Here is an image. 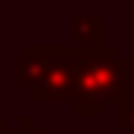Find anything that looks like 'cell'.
Listing matches in <instances>:
<instances>
[{
	"mask_svg": "<svg viewBox=\"0 0 134 134\" xmlns=\"http://www.w3.org/2000/svg\"><path fill=\"white\" fill-rule=\"evenodd\" d=\"M134 66L115 47H81L78 66H75V94L72 109L81 119L103 115L106 103H115L122 94H128L134 84Z\"/></svg>",
	"mask_w": 134,
	"mask_h": 134,
	"instance_id": "1",
	"label": "cell"
},
{
	"mask_svg": "<svg viewBox=\"0 0 134 134\" xmlns=\"http://www.w3.org/2000/svg\"><path fill=\"white\" fill-rule=\"evenodd\" d=\"M78 56H81V47H59V56L53 59V66L47 69V75L34 84L31 100L34 103H72L75 94V66H78Z\"/></svg>",
	"mask_w": 134,
	"mask_h": 134,
	"instance_id": "2",
	"label": "cell"
},
{
	"mask_svg": "<svg viewBox=\"0 0 134 134\" xmlns=\"http://www.w3.org/2000/svg\"><path fill=\"white\" fill-rule=\"evenodd\" d=\"M59 56V44H22L16 53V84L31 91Z\"/></svg>",
	"mask_w": 134,
	"mask_h": 134,
	"instance_id": "3",
	"label": "cell"
},
{
	"mask_svg": "<svg viewBox=\"0 0 134 134\" xmlns=\"http://www.w3.org/2000/svg\"><path fill=\"white\" fill-rule=\"evenodd\" d=\"M75 47H100L103 44V16H78L72 22Z\"/></svg>",
	"mask_w": 134,
	"mask_h": 134,
	"instance_id": "4",
	"label": "cell"
},
{
	"mask_svg": "<svg viewBox=\"0 0 134 134\" xmlns=\"http://www.w3.org/2000/svg\"><path fill=\"white\" fill-rule=\"evenodd\" d=\"M115 128L125 134H134V87L115 100Z\"/></svg>",
	"mask_w": 134,
	"mask_h": 134,
	"instance_id": "5",
	"label": "cell"
},
{
	"mask_svg": "<svg viewBox=\"0 0 134 134\" xmlns=\"http://www.w3.org/2000/svg\"><path fill=\"white\" fill-rule=\"evenodd\" d=\"M9 134H44V131L34 125L31 115H19V119H16V125L9 128Z\"/></svg>",
	"mask_w": 134,
	"mask_h": 134,
	"instance_id": "6",
	"label": "cell"
},
{
	"mask_svg": "<svg viewBox=\"0 0 134 134\" xmlns=\"http://www.w3.org/2000/svg\"><path fill=\"white\" fill-rule=\"evenodd\" d=\"M0 134H9V128H6V122L0 119Z\"/></svg>",
	"mask_w": 134,
	"mask_h": 134,
	"instance_id": "7",
	"label": "cell"
},
{
	"mask_svg": "<svg viewBox=\"0 0 134 134\" xmlns=\"http://www.w3.org/2000/svg\"><path fill=\"white\" fill-rule=\"evenodd\" d=\"M19 3H31V0H19Z\"/></svg>",
	"mask_w": 134,
	"mask_h": 134,
	"instance_id": "8",
	"label": "cell"
}]
</instances>
